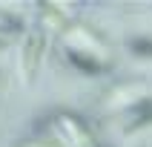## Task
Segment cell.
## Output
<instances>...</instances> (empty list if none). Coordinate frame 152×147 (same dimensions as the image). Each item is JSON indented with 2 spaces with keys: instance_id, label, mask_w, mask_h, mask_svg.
Here are the masks:
<instances>
[{
  "instance_id": "4",
  "label": "cell",
  "mask_w": 152,
  "mask_h": 147,
  "mask_svg": "<svg viewBox=\"0 0 152 147\" xmlns=\"http://www.w3.org/2000/svg\"><path fill=\"white\" fill-rule=\"evenodd\" d=\"M17 147H66L58 138H29V141H20Z\"/></svg>"
},
{
  "instance_id": "5",
  "label": "cell",
  "mask_w": 152,
  "mask_h": 147,
  "mask_svg": "<svg viewBox=\"0 0 152 147\" xmlns=\"http://www.w3.org/2000/svg\"><path fill=\"white\" fill-rule=\"evenodd\" d=\"M132 49L141 52V55H152V41H135V43H132Z\"/></svg>"
},
{
  "instance_id": "2",
  "label": "cell",
  "mask_w": 152,
  "mask_h": 147,
  "mask_svg": "<svg viewBox=\"0 0 152 147\" xmlns=\"http://www.w3.org/2000/svg\"><path fill=\"white\" fill-rule=\"evenodd\" d=\"M40 58H43V38H40V35H29L26 43H23V55H20L26 81H32V78H34L37 66H40Z\"/></svg>"
},
{
  "instance_id": "3",
  "label": "cell",
  "mask_w": 152,
  "mask_h": 147,
  "mask_svg": "<svg viewBox=\"0 0 152 147\" xmlns=\"http://www.w3.org/2000/svg\"><path fill=\"white\" fill-rule=\"evenodd\" d=\"M69 58H72V64H77V66L83 69V72H101L103 69V64H98V61H92V58H80L77 52H69Z\"/></svg>"
},
{
  "instance_id": "1",
  "label": "cell",
  "mask_w": 152,
  "mask_h": 147,
  "mask_svg": "<svg viewBox=\"0 0 152 147\" xmlns=\"http://www.w3.org/2000/svg\"><path fill=\"white\" fill-rule=\"evenodd\" d=\"M58 127L63 130V136H66L75 147H95L92 133H89V127H86L80 118H75V115H60Z\"/></svg>"
}]
</instances>
